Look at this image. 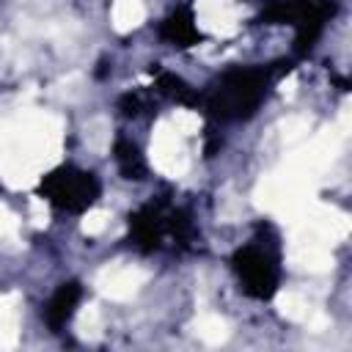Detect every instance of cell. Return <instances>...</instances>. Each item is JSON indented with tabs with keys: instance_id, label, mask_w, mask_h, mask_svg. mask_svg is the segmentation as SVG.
Masks as SVG:
<instances>
[{
	"instance_id": "cell-3",
	"label": "cell",
	"mask_w": 352,
	"mask_h": 352,
	"mask_svg": "<svg viewBox=\"0 0 352 352\" xmlns=\"http://www.w3.org/2000/svg\"><path fill=\"white\" fill-rule=\"evenodd\" d=\"M38 192L60 212H85L99 201L102 184L91 170L63 165V168L50 170L41 179Z\"/></svg>"
},
{
	"instance_id": "cell-8",
	"label": "cell",
	"mask_w": 352,
	"mask_h": 352,
	"mask_svg": "<svg viewBox=\"0 0 352 352\" xmlns=\"http://www.w3.org/2000/svg\"><path fill=\"white\" fill-rule=\"evenodd\" d=\"M118 107H121L124 116H140V110H143V99H140V94H124L121 102H118Z\"/></svg>"
},
{
	"instance_id": "cell-7",
	"label": "cell",
	"mask_w": 352,
	"mask_h": 352,
	"mask_svg": "<svg viewBox=\"0 0 352 352\" xmlns=\"http://www.w3.org/2000/svg\"><path fill=\"white\" fill-rule=\"evenodd\" d=\"M157 91L165 94L168 99L179 102V104H190V107H192V104L201 102V94H198L195 88H190L182 77L170 74V72H160V74H157Z\"/></svg>"
},
{
	"instance_id": "cell-4",
	"label": "cell",
	"mask_w": 352,
	"mask_h": 352,
	"mask_svg": "<svg viewBox=\"0 0 352 352\" xmlns=\"http://www.w3.org/2000/svg\"><path fill=\"white\" fill-rule=\"evenodd\" d=\"M80 300H82V286H80L77 280L60 283V286L52 292V297L47 300V305H44V322H47V327H50L52 333H60V330L72 322V316H74Z\"/></svg>"
},
{
	"instance_id": "cell-2",
	"label": "cell",
	"mask_w": 352,
	"mask_h": 352,
	"mask_svg": "<svg viewBox=\"0 0 352 352\" xmlns=\"http://www.w3.org/2000/svg\"><path fill=\"white\" fill-rule=\"evenodd\" d=\"M231 267L239 278V289L256 300H270L280 283V256L275 242L250 239L236 248L231 256Z\"/></svg>"
},
{
	"instance_id": "cell-6",
	"label": "cell",
	"mask_w": 352,
	"mask_h": 352,
	"mask_svg": "<svg viewBox=\"0 0 352 352\" xmlns=\"http://www.w3.org/2000/svg\"><path fill=\"white\" fill-rule=\"evenodd\" d=\"M113 157H116V165H118V170H121L124 179H132V182L146 179V173H148L146 157L140 154V148L129 138H118L113 143Z\"/></svg>"
},
{
	"instance_id": "cell-1",
	"label": "cell",
	"mask_w": 352,
	"mask_h": 352,
	"mask_svg": "<svg viewBox=\"0 0 352 352\" xmlns=\"http://www.w3.org/2000/svg\"><path fill=\"white\" fill-rule=\"evenodd\" d=\"M278 72L272 66H236L223 72L206 91V110L220 121L250 118L264 102Z\"/></svg>"
},
{
	"instance_id": "cell-5",
	"label": "cell",
	"mask_w": 352,
	"mask_h": 352,
	"mask_svg": "<svg viewBox=\"0 0 352 352\" xmlns=\"http://www.w3.org/2000/svg\"><path fill=\"white\" fill-rule=\"evenodd\" d=\"M160 36H162L165 41L176 44V47H190V44H195V41L201 38V33H198V28H195V19H192V11H190V8H179V11H173V14L162 22Z\"/></svg>"
}]
</instances>
